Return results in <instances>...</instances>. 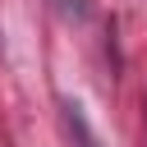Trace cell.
<instances>
[{
	"label": "cell",
	"mask_w": 147,
	"mask_h": 147,
	"mask_svg": "<svg viewBox=\"0 0 147 147\" xmlns=\"http://www.w3.org/2000/svg\"><path fill=\"white\" fill-rule=\"evenodd\" d=\"M60 110H64V124H69V133L78 138V147H96V138H92V129H87V119H83V106H78V101H64Z\"/></svg>",
	"instance_id": "cell-1"
}]
</instances>
